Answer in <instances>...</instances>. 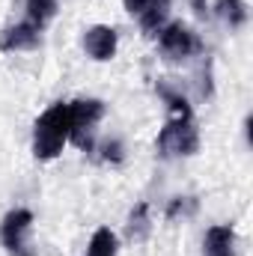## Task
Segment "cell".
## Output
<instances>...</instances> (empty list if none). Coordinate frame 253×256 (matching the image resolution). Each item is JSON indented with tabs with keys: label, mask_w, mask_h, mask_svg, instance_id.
Returning <instances> with one entry per match:
<instances>
[{
	"label": "cell",
	"mask_w": 253,
	"mask_h": 256,
	"mask_svg": "<svg viewBox=\"0 0 253 256\" xmlns=\"http://www.w3.org/2000/svg\"><path fill=\"white\" fill-rule=\"evenodd\" d=\"M57 15V0H27V21H33L39 30Z\"/></svg>",
	"instance_id": "7c38bea8"
},
{
	"label": "cell",
	"mask_w": 253,
	"mask_h": 256,
	"mask_svg": "<svg viewBox=\"0 0 253 256\" xmlns=\"http://www.w3.org/2000/svg\"><path fill=\"white\" fill-rule=\"evenodd\" d=\"M116 42H120V39H116V30L108 27V24H96V27H90V30L84 33V48H86V54H90L92 60H98V63L114 60Z\"/></svg>",
	"instance_id": "52a82bcc"
},
{
	"label": "cell",
	"mask_w": 253,
	"mask_h": 256,
	"mask_svg": "<svg viewBox=\"0 0 253 256\" xmlns=\"http://www.w3.org/2000/svg\"><path fill=\"white\" fill-rule=\"evenodd\" d=\"M149 206L146 202H140L134 212H131V218H128V236L131 238H143L146 232H149Z\"/></svg>",
	"instance_id": "5bb4252c"
},
{
	"label": "cell",
	"mask_w": 253,
	"mask_h": 256,
	"mask_svg": "<svg viewBox=\"0 0 253 256\" xmlns=\"http://www.w3.org/2000/svg\"><path fill=\"white\" fill-rule=\"evenodd\" d=\"M84 256H116V232L108 230V226L96 230L92 238H90V248H86V254Z\"/></svg>",
	"instance_id": "8fae6325"
},
{
	"label": "cell",
	"mask_w": 253,
	"mask_h": 256,
	"mask_svg": "<svg viewBox=\"0 0 253 256\" xmlns=\"http://www.w3.org/2000/svg\"><path fill=\"white\" fill-rule=\"evenodd\" d=\"M167 15H170V0H146L140 15H137V21H140V27L146 33H158L164 27Z\"/></svg>",
	"instance_id": "9c48e42d"
},
{
	"label": "cell",
	"mask_w": 253,
	"mask_h": 256,
	"mask_svg": "<svg viewBox=\"0 0 253 256\" xmlns=\"http://www.w3.org/2000/svg\"><path fill=\"white\" fill-rule=\"evenodd\" d=\"M104 158H108V161H120V158H122V146H120L116 140H108V143H104Z\"/></svg>",
	"instance_id": "9a60e30c"
},
{
	"label": "cell",
	"mask_w": 253,
	"mask_h": 256,
	"mask_svg": "<svg viewBox=\"0 0 253 256\" xmlns=\"http://www.w3.org/2000/svg\"><path fill=\"white\" fill-rule=\"evenodd\" d=\"M30 230H33V212L30 208H12L0 220V244L9 256H33L30 248Z\"/></svg>",
	"instance_id": "277c9868"
},
{
	"label": "cell",
	"mask_w": 253,
	"mask_h": 256,
	"mask_svg": "<svg viewBox=\"0 0 253 256\" xmlns=\"http://www.w3.org/2000/svg\"><path fill=\"white\" fill-rule=\"evenodd\" d=\"M104 116V104L98 98H78L68 104V140L80 149H92L96 126Z\"/></svg>",
	"instance_id": "7a4b0ae2"
},
{
	"label": "cell",
	"mask_w": 253,
	"mask_h": 256,
	"mask_svg": "<svg viewBox=\"0 0 253 256\" xmlns=\"http://www.w3.org/2000/svg\"><path fill=\"white\" fill-rule=\"evenodd\" d=\"M39 36H42V30L33 21L24 18V21H18L12 27L0 30V51H6V54H12V51H30V48L39 45Z\"/></svg>",
	"instance_id": "8992f818"
},
{
	"label": "cell",
	"mask_w": 253,
	"mask_h": 256,
	"mask_svg": "<svg viewBox=\"0 0 253 256\" xmlns=\"http://www.w3.org/2000/svg\"><path fill=\"white\" fill-rule=\"evenodd\" d=\"M206 256H236V230L218 224L206 232Z\"/></svg>",
	"instance_id": "ba28073f"
},
{
	"label": "cell",
	"mask_w": 253,
	"mask_h": 256,
	"mask_svg": "<svg viewBox=\"0 0 253 256\" xmlns=\"http://www.w3.org/2000/svg\"><path fill=\"white\" fill-rule=\"evenodd\" d=\"M158 92H161V98L170 104V110H173L176 120H190V104H188L185 96H179V92H173V90H167V86H158Z\"/></svg>",
	"instance_id": "4fadbf2b"
},
{
	"label": "cell",
	"mask_w": 253,
	"mask_h": 256,
	"mask_svg": "<svg viewBox=\"0 0 253 256\" xmlns=\"http://www.w3.org/2000/svg\"><path fill=\"white\" fill-rule=\"evenodd\" d=\"M68 143V104H51L33 126V155L39 161H51Z\"/></svg>",
	"instance_id": "6da1fadb"
},
{
	"label": "cell",
	"mask_w": 253,
	"mask_h": 256,
	"mask_svg": "<svg viewBox=\"0 0 253 256\" xmlns=\"http://www.w3.org/2000/svg\"><path fill=\"white\" fill-rule=\"evenodd\" d=\"M158 48L167 60H185V57L200 51V39L182 21H173V24H164L158 30Z\"/></svg>",
	"instance_id": "5b68a950"
},
{
	"label": "cell",
	"mask_w": 253,
	"mask_h": 256,
	"mask_svg": "<svg viewBox=\"0 0 253 256\" xmlns=\"http://www.w3.org/2000/svg\"><path fill=\"white\" fill-rule=\"evenodd\" d=\"M214 12H218V18H220L224 24H230L232 30L248 21V6H244V0H218Z\"/></svg>",
	"instance_id": "30bf717a"
},
{
	"label": "cell",
	"mask_w": 253,
	"mask_h": 256,
	"mask_svg": "<svg viewBox=\"0 0 253 256\" xmlns=\"http://www.w3.org/2000/svg\"><path fill=\"white\" fill-rule=\"evenodd\" d=\"M158 152L164 158H185V155H194L200 149V134H196V126L194 120H170L167 126L161 128L158 134Z\"/></svg>",
	"instance_id": "3957f363"
}]
</instances>
